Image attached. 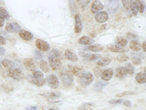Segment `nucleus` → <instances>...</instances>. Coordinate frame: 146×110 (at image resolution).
<instances>
[{"label": "nucleus", "mask_w": 146, "mask_h": 110, "mask_svg": "<svg viewBox=\"0 0 146 110\" xmlns=\"http://www.w3.org/2000/svg\"><path fill=\"white\" fill-rule=\"evenodd\" d=\"M48 63L53 70H58L62 67V62L60 61V59L52 54H50L48 56Z\"/></svg>", "instance_id": "obj_4"}, {"label": "nucleus", "mask_w": 146, "mask_h": 110, "mask_svg": "<svg viewBox=\"0 0 146 110\" xmlns=\"http://www.w3.org/2000/svg\"><path fill=\"white\" fill-rule=\"evenodd\" d=\"M87 49L89 51H93V52H100V51H103L104 49V47L100 44H93V45L87 47Z\"/></svg>", "instance_id": "obj_24"}, {"label": "nucleus", "mask_w": 146, "mask_h": 110, "mask_svg": "<svg viewBox=\"0 0 146 110\" xmlns=\"http://www.w3.org/2000/svg\"><path fill=\"white\" fill-rule=\"evenodd\" d=\"M33 74V76L35 78H36V79H41V78H43V76H44V74H43V72L39 70L34 71Z\"/></svg>", "instance_id": "obj_34"}, {"label": "nucleus", "mask_w": 146, "mask_h": 110, "mask_svg": "<svg viewBox=\"0 0 146 110\" xmlns=\"http://www.w3.org/2000/svg\"><path fill=\"white\" fill-rule=\"evenodd\" d=\"M144 74H145V76H146V68H144Z\"/></svg>", "instance_id": "obj_54"}, {"label": "nucleus", "mask_w": 146, "mask_h": 110, "mask_svg": "<svg viewBox=\"0 0 146 110\" xmlns=\"http://www.w3.org/2000/svg\"><path fill=\"white\" fill-rule=\"evenodd\" d=\"M120 8V3L118 1H108L107 8L110 14H114Z\"/></svg>", "instance_id": "obj_10"}, {"label": "nucleus", "mask_w": 146, "mask_h": 110, "mask_svg": "<svg viewBox=\"0 0 146 110\" xmlns=\"http://www.w3.org/2000/svg\"><path fill=\"white\" fill-rule=\"evenodd\" d=\"M25 110H37V107L36 106H29L25 109Z\"/></svg>", "instance_id": "obj_47"}, {"label": "nucleus", "mask_w": 146, "mask_h": 110, "mask_svg": "<svg viewBox=\"0 0 146 110\" xmlns=\"http://www.w3.org/2000/svg\"><path fill=\"white\" fill-rule=\"evenodd\" d=\"M51 54L54 55V56L57 57V58H59V59H60V58H62L61 54H60V51L57 50V49H53V50L52 51V53H51Z\"/></svg>", "instance_id": "obj_40"}, {"label": "nucleus", "mask_w": 146, "mask_h": 110, "mask_svg": "<svg viewBox=\"0 0 146 110\" xmlns=\"http://www.w3.org/2000/svg\"><path fill=\"white\" fill-rule=\"evenodd\" d=\"M95 104L94 103H85L83 104V106H87V107H91V106H94Z\"/></svg>", "instance_id": "obj_49"}, {"label": "nucleus", "mask_w": 146, "mask_h": 110, "mask_svg": "<svg viewBox=\"0 0 146 110\" xmlns=\"http://www.w3.org/2000/svg\"><path fill=\"white\" fill-rule=\"evenodd\" d=\"M142 49H143V51H145V52H146V41H143V43H142Z\"/></svg>", "instance_id": "obj_53"}, {"label": "nucleus", "mask_w": 146, "mask_h": 110, "mask_svg": "<svg viewBox=\"0 0 146 110\" xmlns=\"http://www.w3.org/2000/svg\"><path fill=\"white\" fill-rule=\"evenodd\" d=\"M12 25H13V27H14V32H19L21 30V27H20V25H18V23H12Z\"/></svg>", "instance_id": "obj_41"}, {"label": "nucleus", "mask_w": 146, "mask_h": 110, "mask_svg": "<svg viewBox=\"0 0 146 110\" xmlns=\"http://www.w3.org/2000/svg\"><path fill=\"white\" fill-rule=\"evenodd\" d=\"M35 55H36V58H41L42 56H42V54L39 52V51H35Z\"/></svg>", "instance_id": "obj_51"}, {"label": "nucleus", "mask_w": 146, "mask_h": 110, "mask_svg": "<svg viewBox=\"0 0 146 110\" xmlns=\"http://www.w3.org/2000/svg\"><path fill=\"white\" fill-rule=\"evenodd\" d=\"M43 110H59L57 107H42Z\"/></svg>", "instance_id": "obj_44"}, {"label": "nucleus", "mask_w": 146, "mask_h": 110, "mask_svg": "<svg viewBox=\"0 0 146 110\" xmlns=\"http://www.w3.org/2000/svg\"><path fill=\"white\" fill-rule=\"evenodd\" d=\"M127 72L126 70L125 67L120 66L116 68V71H115V76L116 78H119V79H123L127 76Z\"/></svg>", "instance_id": "obj_16"}, {"label": "nucleus", "mask_w": 146, "mask_h": 110, "mask_svg": "<svg viewBox=\"0 0 146 110\" xmlns=\"http://www.w3.org/2000/svg\"><path fill=\"white\" fill-rule=\"evenodd\" d=\"M102 55L100 54H91L90 56L88 58L89 61H95L98 59H101Z\"/></svg>", "instance_id": "obj_37"}, {"label": "nucleus", "mask_w": 146, "mask_h": 110, "mask_svg": "<svg viewBox=\"0 0 146 110\" xmlns=\"http://www.w3.org/2000/svg\"><path fill=\"white\" fill-rule=\"evenodd\" d=\"M108 48L110 51L114 53H123L125 51H128V49H125V47H120L119 45H116V44H112V45H110Z\"/></svg>", "instance_id": "obj_18"}, {"label": "nucleus", "mask_w": 146, "mask_h": 110, "mask_svg": "<svg viewBox=\"0 0 146 110\" xmlns=\"http://www.w3.org/2000/svg\"><path fill=\"white\" fill-rule=\"evenodd\" d=\"M111 62H112V59H111V58H108V57H105V58H102L101 59L98 60V61L97 62V65L100 67H104L108 65H109Z\"/></svg>", "instance_id": "obj_23"}, {"label": "nucleus", "mask_w": 146, "mask_h": 110, "mask_svg": "<svg viewBox=\"0 0 146 110\" xmlns=\"http://www.w3.org/2000/svg\"><path fill=\"white\" fill-rule=\"evenodd\" d=\"M128 43V40L127 38L125 37H123V36H119V37L117 38L116 39V45H119L120 47H125L127 44Z\"/></svg>", "instance_id": "obj_29"}, {"label": "nucleus", "mask_w": 146, "mask_h": 110, "mask_svg": "<svg viewBox=\"0 0 146 110\" xmlns=\"http://www.w3.org/2000/svg\"><path fill=\"white\" fill-rule=\"evenodd\" d=\"M19 35L21 38H23L25 41H31L33 38V34L29 31L25 30H21L19 32Z\"/></svg>", "instance_id": "obj_20"}, {"label": "nucleus", "mask_w": 146, "mask_h": 110, "mask_svg": "<svg viewBox=\"0 0 146 110\" xmlns=\"http://www.w3.org/2000/svg\"><path fill=\"white\" fill-rule=\"evenodd\" d=\"M43 96L47 97L48 98L49 101L54 103V100L57 99L61 97V93L58 92H51L48 93H44V94H43Z\"/></svg>", "instance_id": "obj_21"}, {"label": "nucleus", "mask_w": 146, "mask_h": 110, "mask_svg": "<svg viewBox=\"0 0 146 110\" xmlns=\"http://www.w3.org/2000/svg\"><path fill=\"white\" fill-rule=\"evenodd\" d=\"M27 78H28V80L31 83L33 84V85L37 86V87H42V86H44L46 83V80L43 78H41V79H36V78H35L33 76H27Z\"/></svg>", "instance_id": "obj_15"}, {"label": "nucleus", "mask_w": 146, "mask_h": 110, "mask_svg": "<svg viewBox=\"0 0 146 110\" xmlns=\"http://www.w3.org/2000/svg\"><path fill=\"white\" fill-rule=\"evenodd\" d=\"M136 92H133V91H125V92H123L119 94H117L116 95L117 97H121L126 96V95H133L136 94Z\"/></svg>", "instance_id": "obj_38"}, {"label": "nucleus", "mask_w": 146, "mask_h": 110, "mask_svg": "<svg viewBox=\"0 0 146 110\" xmlns=\"http://www.w3.org/2000/svg\"><path fill=\"white\" fill-rule=\"evenodd\" d=\"M89 36H90L91 38H95V37H96L97 34H96V32H94H94H90V33H89Z\"/></svg>", "instance_id": "obj_52"}, {"label": "nucleus", "mask_w": 146, "mask_h": 110, "mask_svg": "<svg viewBox=\"0 0 146 110\" xmlns=\"http://www.w3.org/2000/svg\"><path fill=\"white\" fill-rule=\"evenodd\" d=\"M125 68L127 70V74L129 75H133L135 72V69L133 66L131 64H127L125 65Z\"/></svg>", "instance_id": "obj_32"}, {"label": "nucleus", "mask_w": 146, "mask_h": 110, "mask_svg": "<svg viewBox=\"0 0 146 110\" xmlns=\"http://www.w3.org/2000/svg\"><path fill=\"white\" fill-rule=\"evenodd\" d=\"M79 110H92L91 108L89 107H87V106H82V107H79Z\"/></svg>", "instance_id": "obj_50"}, {"label": "nucleus", "mask_w": 146, "mask_h": 110, "mask_svg": "<svg viewBox=\"0 0 146 110\" xmlns=\"http://www.w3.org/2000/svg\"><path fill=\"white\" fill-rule=\"evenodd\" d=\"M78 55H79L81 57H82V58L88 59V58L90 56L91 54L89 52H88V51L83 50V49H79V50H78Z\"/></svg>", "instance_id": "obj_33"}, {"label": "nucleus", "mask_w": 146, "mask_h": 110, "mask_svg": "<svg viewBox=\"0 0 146 110\" xmlns=\"http://www.w3.org/2000/svg\"><path fill=\"white\" fill-rule=\"evenodd\" d=\"M5 54V49L3 47L0 46V56H3Z\"/></svg>", "instance_id": "obj_45"}, {"label": "nucleus", "mask_w": 146, "mask_h": 110, "mask_svg": "<svg viewBox=\"0 0 146 110\" xmlns=\"http://www.w3.org/2000/svg\"><path fill=\"white\" fill-rule=\"evenodd\" d=\"M129 48L134 51H139L141 49V45L138 40H131Z\"/></svg>", "instance_id": "obj_22"}, {"label": "nucleus", "mask_w": 146, "mask_h": 110, "mask_svg": "<svg viewBox=\"0 0 146 110\" xmlns=\"http://www.w3.org/2000/svg\"><path fill=\"white\" fill-rule=\"evenodd\" d=\"M108 85L107 82L104 81H98L94 85V89L97 91H101L103 90L106 86Z\"/></svg>", "instance_id": "obj_26"}, {"label": "nucleus", "mask_w": 146, "mask_h": 110, "mask_svg": "<svg viewBox=\"0 0 146 110\" xmlns=\"http://www.w3.org/2000/svg\"><path fill=\"white\" fill-rule=\"evenodd\" d=\"M36 47H37L38 49L40 51H43V52H46L48 51L50 49V44L47 43V41H44V40L40 39V38H37L35 41Z\"/></svg>", "instance_id": "obj_7"}, {"label": "nucleus", "mask_w": 146, "mask_h": 110, "mask_svg": "<svg viewBox=\"0 0 146 110\" xmlns=\"http://www.w3.org/2000/svg\"><path fill=\"white\" fill-rule=\"evenodd\" d=\"M1 60H0V67H1Z\"/></svg>", "instance_id": "obj_55"}, {"label": "nucleus", "mask_w": 146, "mask_h": 110, "mask_svg": "<svg viewBox=\"0 0 146 110\" xmlns=\"http://www.w3.org/2000/svg\"><path fill=\"white\" fill-rule=\"evenodd\" d=\"M104 9V5L100 1L96 0L94 1L91 5V12L94 14H98V13L102 12V10Z\"/></svg>", "instance_id": "obj_13"}, {"label": "nucleus", "mask_w": 146, "mask_h": 110, "mask_svg": "<svg viewBox=\"0 0 146 110\" xmlns=\"http://www.w3.org/2000/svg\"><path fill=\"white\" fill-rule=\"evenodd\" d=\"M145 12H146V6H145Z\"/></svg>", "instance_id": "obj_56"}, {"label": "nucleus", "mask_w": 146, "mask_h": 110, "mask_svg": "<svg viewBox=\"0 0 146 110\" xmlns=\"http://www.w3.org/2000/svg\"><path fill=\"white\" fill-rule=\"evenodd\" d=\"M0 16L3 17L4 19H8L10 18L8 11L3 7H0Z\"/></svg>", "instance_id": "obj_31"}, {"label": "nucleus", "mask_w": 146, "mask_h": 110, "mask_svg": "<svg viewBox=\"0 0 146 110\" xmlns=\"http://www.w3.org/2000/svg\"><path fill=\"white\" fill-rule=\"evenodd\" d=\"M1 64L2 66L5 68H7L8 70H10L12 68L14 67V63L12 60H8V59H4L1 61Z\"/></svg>", "instance_id": "obj_27"}, {"label": "nucleus", "mask_w": 146, "mask_h": 110, "mask_svg": "<svg viewBox=\"0 0 146 110\" xmlns=\"http://www.w3.org/2000/svg\"><path fill=\"white\" fill-rule=\"evenodd\" d=\"M133 63L135 64V65H140L141 64V59L140 58L139 56H135L133 57L132 58Z\"/></svg>", "instance_id": "obj_36"}, {"label": "nucleus", "mask_w": 146, "mask_h": 110, "mask_svg": "<svg viewBox=\"0 0 146 110\" xmlns=\"http://www.w3.org/2000/svg\"><path fill=\"white\" fill-rule=\"evenodd\" d=\"M39 66H40V68L43 72L45 73H48L50 72V66L49 63H47V61H45L44 60H41L39 63Z\"/></svg>", "instance_id": "obj_25"}, {"label": "nucleus", "mask_w": 146, "mask_h": 110, "mask_svg": "<svg viewBox=\"0 0 146 110\" xmlns=\"http://www.w3.org/2000/svg\"><path fill=\"white\" fill-rule=\"evenodd\" d=\"M95 41L93 38H91L90 37L87 36H82L78 40V43L81 45H91L94 43Z\"/></svg>", "instance_id": "obj_17"}, {"label": "nucleus", "mask_w": 146, "mask_h": 110, "mask_svg": "<svg viewBox=\"0 0 146 110\" xmlns=\"http://www.w3.org/2000/svg\"><path fill=\"white\" fill-rule=\"evenodd\" d=\"M83 30V25H82L81 19L78 14L75 16V25H74V31L76 33H81Z\"/></svg>", "instance_id": "obj_19"}, {"label": "nucleus", "mask_w": 146, "mask_h": 110, "mask_svg": "<svg viewBox=\"0 0 146 110\" xmlns=\"http://www.w3.org/2000/svg\"><path fill=\"white\" fill-rule=\"evenodd\" d=\"M135 79L136 81L139 84L146 83V76L143 72H139L138 74L136 75Z\"/></svg>", "instance_id": "obj_28"}, {"label": "nucleus", "mask_w": 146, "mask_h": 110, "mask_svg": "<svg viewBox=\"0 0 146 110\" xmlns=\"http://www.w3.org/2000/svg\"><path fill=\"white\" fill-rule=\"evenodd\" d=\"M95 19L98 23H104L108 19V14L105 11H102L96 14Z\"/></svg>", "instance_id": "obj_14"}, {"label": "nucleus", "mask_w": 146, "mask_h": 110, "mask_svg": "<svg viewBox=\"0 0 146 110\" xmlns=\"http://www.w3.org/2000/svg\"><path fill=\"white\" fill-rule=\"evenodd\" d=\"M8 75L10 78H13L14 80H19L25 78V74H24L23 70L19 68L14 67L8 70Z\"/></svg>", "instance_id": "obj_2"}, {"label": "nucleus", "mask_w": 146, "mask_h": 110, "mask_svg": "<svg viewBox=\"0 0 146 110\" xmlns=\"http://www.w3.org/2000/svg\"><path fill=\"white\" fill-rule=\"evenodd\" d=\"M68 66L69 70L70 71L71 73H72V74H74V76L79 77V78L83 76V75L85 73V70H84L83 68L78 66L73 65V64H68Z\"/></svg>", "instance_id": "obj_6"}, {"label": "nucleus", "mask_w": 146, "mask_h": 110, "mask_svg": "<svg viewBox=\"0 0 146 110\" xmlns=\"http://www.w3.org/2000/svg\"><path fill=\"white\" fill-rule=\"evenodd\" d=\"M5 23V19L1 16H0V27H2L4 25Z\"/></svg>", "instance_id": "obj_46"}, {"label": "nucleus", "mask_w": 146, "mask_h": 110, "mask_svg": "<svg viewBox=\"0 0 146 110\" xmlns=\"http://www.w3.org/2000/svg\"><path fill=\"white\" fill-rule=\"evenodd\" d=\"M64 56L65 58L70 62H76L78 60V56H76V54L70 49H68L65 51Z\"/></svg>", "instance_id": "obj_12"}, {"label": "nucleus", "mask_w": 146, "mask_h": 110, "mask_svg": "<svg viewBox=\"0 0 146 110\" xmlns=\"http://www.w3.org/2000/svg\"><path fill=\"white\" fill-rule=\"evenodd\" d=\"M129 56L126 54H120L117 56V60L120 62H125L129 60Z\"/></svg>", "instance_id": "obj_35"}, {"label": "nucleus", "mask_w": 146, "mask_h": 110, "mask_svg": "<svg viewBox=\"0 0 146 110\" xmlns=\"http://www.w3.org/2000/svg\"><path fill=\"white\" fill-rule=\"evenodd\" d=\"M94 75L91 74V72H85L83 76L80 77L79 80H78V82L80 85L83 87H87L90 85V84L94 81Z\"/></svg>", "instance_id": "obj_5"}, {"label": "nucleus", "mask_w": 146, "mask_h": 110, "mask_svg": "<svg viewBox=\"0 0 146 110\" xmlns=\"http://www.w3.org/2000/svg\"><path fill=\"white\" fill-rule=\"evenodd\" d=\"M122 2L123 3L124 8L127 10L128 12L131 13L134 16L137 15L138 9L135 3V1H129V0H123Z\"/></svg>", "instance_id": "obj_3"}, {"label": "nucleus", "mask_w": 146, "mask_h": 110, "mask_svg": "<svg viewBox=\"0 0 146 110\" xmlns=\"http://www.w3.org/2000/svg\"><path fill=\"white\" fill-rule=\"evenodd\" d=\"M124 105L125 106H127V107H131V103L130 101H128V100H125V101H124Z\"/></svg>", "instance_id": "obj_48"}, {"label": "nucleus", "mask_w": 146, "mask_h": 110, "mask_svg": "<svg viewBox=\"0 0 146 110\" xmlns=\"http://www.w3.org/2000/svg\"><path fill=\"white\" fill-rule=\"evenodd\" d=\"M60 78L63 85L66 87H69L72 85L74 81V76L71 72L68 69H63L60 72Z\"/></svg>", "instance_id": "obj_1"}, {"label": "nucleus", "mask_w": 146, "mask_h": 110, "mask_svg": "<svg viewBox=\"0 0 146 110\" xmlns=\"http://www.w3.org/2000/svg\"><path fill=\"white\" fill-rule=\"evenodd\" d=\"M123 99H111L109 101V103L111 104H118L123 103Z\"/></svg>", "instance_id": "obj_42"}, {"label": "nucleus", "mask_w": 146, "mask_h": 110, "mask_svg": "<svg viewBox=\"0 0 146 110\" xmlns=\"http://www.w3.org/2000/svg\"><path fill=\"white\" fill-rule=\"evenodd\" d=\"M5 30L8 31V32H14V27L12 25V23H8L5 25Z\"/></svg>", "instance_id": "obj_39"}, {"label": "nucleus", "mask_w": 146, "mask_h": 110, "mask_svg": "<svg viewBox=\"0 0 146 110\" xmlns=\"http://www.w3.org/2000/svg\"><path fill=\"white\" fill-rule=\"evenodd\" d=\"M47 80L48 85L52 89H57L59 87V80H58V78L55 74H50L47 78Z\"/></svg>", "instance_id": "obj_9"}, {"label": "nucleus", "mask_w": 146, "mask_h": 110, "mask_svg": "<svg viewBox=\"0 0 146 110\" xmlns=\"http://www.w3.org/2000/svg\"><path fill=\"white\" fill-rule=\"evenodd\" d=\"M135 3L137 5V8L138 9V11L140 13H143L145 10V5L143 1H139V0H137L135 1Z\"/></svg>", "instance_id": "obj_30"}, {"label": "nucleus", "mask_w": 146, "mask_h": 110, "mask_svg": "<svg viewBox=\"0 0 146 110\" xmlns=\"http://www.w3.org/2000/svg\"><path fill=\"white\" fill-rule=\"evenodd\" d=\"M114 75V71L112 68H107L102 71L101 74V78L104 81L107 82L110 80L112 78Z\"/></svg>", "instance_id": "obj_11"}, {"label": "nucleus", "mask_w": 146, "mask_h": 110, "mask_svg": "<svg viewBox=\"0 0 146 110\" xmlns=\"http://www.w3.org/2000/svg\"><path fill=\"white\" fill-rule=\"evenodd\" d=\"M6 44V39L3 36L0 35V45H5Z\"/></svg>", "instance_id": "obj_43"}, {"label": "nucleus", "mask_w": 146, "mask_h": 110, "mask_svg": "<svg viewBox=\"0 0 146 110\" xmlns=\"http://www.w3.org/2000/svg\"><path fill=\"white\" fill-rule=\"evenodd\" d=\"M104 110H106V109H104Z\"/></svg>", "instance_id": "obj_57"}, {"label": "nucleus", "mask_w": 146, "mask_h": 110, "mask_svg": "<svg viewBox=\"0 0 146 110\" xmlns=\"http://www.w3.org/2000/svg\"><path fill=\"white\" fill-rule=\"evenodd\" d=\"M23 64L25 66V68L29 71H33L34 72V71H35L36 68H37V65H36L35 61L30 58H26V59L24 60Z\"/></svg>", "instance_id": "obj_8"}]
</instances>
